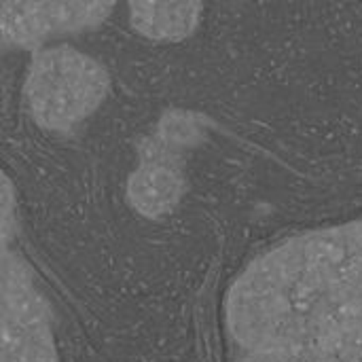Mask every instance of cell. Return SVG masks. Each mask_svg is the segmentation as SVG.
Here are the masks:
<instances>
[{
	"mask_svg": "<svg viewBox=\"0 0 362 362\" xmlns=\"http://www.w3.org/2000/svg\"><path fill=\"white\" fill-rule=\"evenodd\" d=\"M17 231V212H15V193L13 185L6 174H2L0 187V235H2V250H8L13 233Z\"/></svg>",
	"mask_w": 362,
	"mask_h": 362,
	"instance_id": "9",
	"label": "cell"
},
{
	"mask_svg": "<svg viewBox=\"0 0 362 362\" xmlns=\"http://www.w3.org/2000/svg\"><path fill=\"white\" fill-rule=\"evenodd\" d=\"M225 320L235 344L248 352L320 350L358 331L322 229L295 235L250 263L227 295Z\"/></svg>",
	"mask_w": 362,
	"mask_h": 362,
	"instance_id": "1",
	"label": "cell"
},
{
	"mask_svg": "<svg viewBox=\"0 0 362 362\" xmlns=\"http://www.w3.org/2000/svg\"><path fill=\"white\" fill-rule=\"evenodd\" d=\"M180 132L159 134L151 140L140 157L138 170L132 172L127 182V197L136 212L146 218H159L176 208L185 193V176L178 165V142Z\"/></svg>",
	"mask_w": 362,
	"mask_h": 362,
	"instance_id": "5",
	"label": "cell"
},
{
	"mask_svg": "<svg viewBox=\"0 0 362 362\" xmlns=\"http://www.w3.org/2000/svg\"><path fill=\"white\" fill-rule=\"evenodd\" d=\"M0 362H59L51 310L38 293L28 263L11 250L0 257Z\"/></svg>",
	"mask_w": 362,
	"mask_h": 362,
	"instance_id": "3",
	"label": "cell"
},
{
	"mask_svg": "<svg viewBox=\"0 0 362 362\" xmlns=\"http://www.w3.org/2000/svg\"><path fill=\"white\" fill-rule=\"evenodd\" d=\"M112 2H0V34L4 45L38 51V45L62 32H76L102 23Z\"/></svg>",
	"mask_w": 362,
	"mask_h": 362,
	"instance_id": "4",
	"label": "cell"
},
{
	"mask_svg": "<svg viewBox=\"0 0 362 362\" xmlns=\"http://www.w3.org/2000/svg\"><path fill=\"white\" fill-rule=\"evenodd\" d=\"M110 87L106 68L72 47L38 49L25 76V102L49 132H70L100 108Z\"/></svg>",
	"mask_w": 362,
	"mask_h": 362,
	"instance_id": "2",
	"label": "cell"
},
{
	"mask_svg": "<svg viewBox=\"0 0 362 362\" xmlns=\"http://www.w3.org/2000/svg\"><path fill=\"white\" fill-rule=\"evenodd\" d=\"M242 362H325L320 350L316 348H278L248 352Z\"/></svg>",
	"mask_w": 362,
	"mask_h": 362,
	"instance_id": "8",
	"label": "cell"
},
{
	"mask_svg": "<svg viewBox=\"0 0 362 362\" xmlns=\"http://www.w3.org/2000/svg\"><path fill=\"white\" fill-rule=\"evenodd\" d=\"M325 362H362V331L346 333L320 348Z\"/></svg>",
	"mask_w": 362,
	"mask_h": 362,
	"instance_id": "7",
	"label": "cell"
},
{
	"mask_svg": "<svg viewBox=\"0 0 362 362\" xmlns=\"http://www.w3.org/2000/svg\"><path fill=\"white\" fill-rule=\"evenodd\" d=\"M202 11V2H132L129 21L144 38L178 42L197 30Z\"/></svg>",
	"mask_w": 362,
	"mask_h": 362,
	"instance_id": "6",
	"label": "cell"
}]
</instances>
